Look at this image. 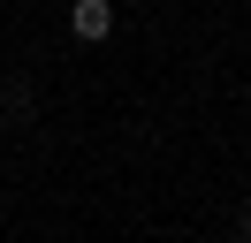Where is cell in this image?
Masks as SVG:
<instances>
[{
	"label": "cell",
	"mask_w": 251,
	"mask_h": 243,
	"mask_svg": "<svg viewBox=\"0 0 251 243\" xmlns=\"http://www.w3.org/2000/svg\"><path fill=\"white\" fill-rule=\"evenodd\" d=\"M69 30H76L84 46L114 38V0H69Z\"/></svg>",
	"instance_id": "obj_1"
},
{
	"label": "cell",
	"mask_w": 251,
	"mask_h": 243,
	"mask_svg": "<svg viewBox=\"0 0 251 243\" xmlns=\"http://www.w3.org/2000/svg\"><path fill=\"white\" fill-rule=\"evenodd\" d=\"M244 243H251V213H244Z\"/></svg>",
	"instance_id": "obj_2"
}]
</instances>
